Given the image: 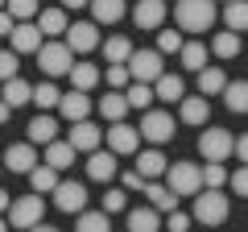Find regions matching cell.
<instances>
[{"label":"cell","mask_w":248,"mask_h":232,"mask_svg":"<svg viewBox=\"0 0 248 232\" xmlns=\"http://www.w3.org/2000/svg\"><path fill=\"white\" fill-rule=\"evenodd\" d=\"M174 21L186 33H207V29L215 25V0H178Z\"/></svg>","instance_id":"cell-1"},{"label":"cell","mask_w":248,"mask_h":232,"mask_svg":"<svg viewBox=\"0 0 248 232\" xmlns=\"http://www.w3.org/2000/svg\"><path fill=\"white\" fill-rule=\"evenodd\" d=\"M195 215H190V220H199V224H223L228 220V212H232V203H228V195H223L219 187H199L195 195Z\"/></svg>","instance_id":"cell-2"},{"label":"cell","mask_w":248,"mask_h":232,"mask_svg":"<svg viewBox=\"0 0 248 232\" xmlns=\"http://www.w3.org/2000/svg\"><path fill=\"white\" fill-rule=\"evenodd\" d=\"M166 187L174 191L178 199H190L199 187H203V166H195V162H174V166H166Z\"/></svg>","instance_id":"cell-3"},{"label":"cell","mask_w":248,"mask_h":232,"mask_svg":"<svg viewBox=\"0 0 248 232\" xmlns=\"http://www.w3.org/2000/svg\"><path fill=\"white\" fill-rule=\"evenodd\" d=\"M75 63V50L66 42H42L37 46V66H42L46 79H58V75H66Z\"/></svg>","instance_id":"cell-4"},{"label":"cell","mask_w":248,"mask_h":232,"mask_svg":"<svg viewBox=\"0 0 248 232\" xmlns=\"http://www.w3.org/2000/svg\"><path fill=\"white\" fill-rule=\"evenodd\" d=\"M137 133H141L149 145H166L170 137H174V116L161 112V108H145V112H141V129H137Z\"/></svg>","instance_id":"cell-5"},{"label":"cell","mask_w":248,"mask_h":232,"mask_svg":"<svg viewBox=\"0 0 248 232\" xmlns=\"http://www.w3.org/2000/svg\"><path fill=\"white\" fill-rule=\"evenodd\" d=\"M42 212H46V199L37 195H21L9 203V224H17V228H37L42 224Z\"/></svg>","instance_id":"cell-6"},{"label":"cell","mask_w":248,"mask_h":232,"mask_svg":"<svg viewBox=\"0 0 248 232\" xmlns=\"http://www.w3.org/2000/svg\"><path fill=\"white\" fill-rule=\"evenodd\" d=\"M104 141H108V149H112L116 158H124V153H137V149H141V133H137L133 125H124V120H112V125H108Z\"/></svg>","instance_id":"cell-7"},{"label":"cell","mask_w":248,"mask_h":232,"mask_svg":"<svg viewBox=\"0 0 248 232\" xmlns=\"http://www.w3.org/2000/svg\"><path fill=\"white\" fill-rule=\"evenodd\" d=\"M124 66H128V75L141 79V83H153L161 71H166V66H161V50H133Z\"/></svg>","instance_id":"cell-8"},{"label":"cell","mask_w":248,"mask_h":232,"mask_svg":"<svg viewBox=\"0 0 248 232\" xmlns=\"http://www.w3.org/2000/svg\"><path fill=\"white\" fill-rule=\"evenodd\" d=\"M232 141H236V137H232L228 129H207V133L199 137V153H203L207 162H228L232 158Z\"/></svg>","instance_id":"cell-9"},{"label":"cell","mask_w":248,"mask_h":232,"mask_svg":"<svg viewBox=\"0 0 248 232\" xmlns=\"http://www.w3.org/2000/svg\"><path fill=\"white\" fill-rule=\"evenodd\" d=\"M50 195H54V207L66 212V215H75V212L87 207V187H83V182H62L58 179V187H54Z\"/></svg>","instance_id":"cell-10"},{"label":"cell","mask_w":248,"mask_h":232,"mask_svg":"<svg viewBox=\"0 0 248 232\" xmlns=\"http://www.w3.org/2000/svg\"><path fill=\"white\" fill-rule=\"evenodd\" d=\"M66 141L75 145V153H91L95 145H104V129L91 125L87 116H83V120H71V133H66Z\"/></svg>","instance_id":"cell-11"},{"label":"cell","mask_w":248,"mask_h":232,"mask_svg":"<svg viewBox=\"0 0 248 232\" xmlns=\"http://www.w3.org/2000/svg\"><path fill=\"white\" fill-rule=\"evenodd\" d=\"M66 46L75 54H91L99 46V25L95 21H75V25H66Z\"/></svg>","instance_id":"cell-12"},{"label":"cell","mask_w":248,"mask_h":232,"mask_svg":"<svg viewBox=\"0 0 248 232\" xmlns=\"http://www.w3.org/2000/svg\"><path fill=\"white\" fill-rule=\"evenodd\" d=\"M207 116H211V99H207L203 91H199V96H182V99H178V120H182V125L203 129Z\"/></svg>","instance_id":"cell-13"},{"label":"cell","mask_w":248,"mask_h":232,"mask_svg":"<svg viewBox=\"0 0 248 232\" xmlns=\"http://www.w3.org/2000/svg\"><path fill=\"white\" fill-rule=\"evenodd\" d=\"M116 153L112 149H104V145H95V149L87 153V179H95V182H112L116 179Z\"/></svg>","instance_id":"cell-14"},{"label":"cell","mask_w":248,"mask_h":232,"mask_svg":"<svg viewBox=\"0 0 248 232\" xmlns=\"http://www.w3.org/2000/svg\"><path fill=\"white\" fill-rule=\"evenodd\" d=\"M0 166H9V174H29V170L37 166V149H33V141H25V145H9Z\"/></svg>","instance_id":"cell-15"},{"label":"cell","mask_w":248,"mask_h":232,"mask_svg":"<svg viewBox=\"0 0 248 232\" xmlns=\"http://www.w3.org/2000/svg\"><path fill=\"white\" fill-rule=\"evenodd\" d=\"M13 50L17 54H37V46H42V29H37V21H17L9 33Z\"/></svg>","instance_id":"cell-16"},{"label":"cell","mask_w":248,"mask_h":232,"mask_svg":"<svg viewBox=\"0 0 248 232\" xmlns=\"http://www.w3.org/2000/svg\"><path fill=\"white\" fill-rule=\"evenodd\" d=\"M133 21H137V29H161V21H166V0H137Z\"/></svg>","instance_id":"cell-17"},{"label":"cell","mask_w":248,"mask_h":232,"mask_svg":"<svg viewBox=\"0 0 248 232\" xmlns=\"http://www.w3.org/2000/svg\"><path fill=\"white\" fill-rule=\"evenodd\" d=\"M124 224H128V232H153L161 224V212L153 203L145 207H124Z\"/></svg>","instance_id":"cell-18"},{"label":"cell","mask_w":248,"mask_h":232,"mask_svg":"<svg viewBox=\"0 0 248 232\" xmlns=\"http://www.w3.org/2000/svg\"><path fill=\"white\" fill-rule=\"evenodd\" d=\"M58 112L66 116V120H83V116L91 112V99H87V91L71 87L66 96H58Z\"/></svg>","instance_id":"cell-19"},{"label":"cell","mask_w":248,"mask_h":232,"mask_svg":"<svg viewBox=\"0 0 248 232\" xmlns=\"http://www.w3.org/2000/svg\"><path fill=\"white\" fill-rule=\"evenodd\" d=\"M166 153L157 149V145H153V149H141L137 153V174H141V179H161V174H166Z\"/></svg>","instance_id":"cell-20"},{"label":"cell","mask_w":248,"mask_h":232,"mask_svg":"<svg viewBox=\"0 0 248 232\" xmlns=\"http://www.w3.org/2000/svg\"><path fill=\"white\" fill-rule=\"evenodd\" d=\"M37 29H42V37H58V33H66V9H37Z\"/></svg>","instance_id":"cell-21"},{"label":"cell","mask_w":248,"mask_h":232,"mask_svg":"<svg viewBox=\"0 0 248 232\" xmlns=\"http://www.w3.org/2000/svg\"><path fill=\"white\" fill-rule=\"evenodd\" d=\"M153 96L157 99H182L186 96V83H182V75H174V71H161L157 79H153Z\"/></svg>","instance_id":"cell-22"},{"label":"cell","mask_w":248,"mask_h":232,"mask_svg":"<svg viewBox=\"0 0 248 232\" xmlns=\"http://www.w3.org/2000/svg\"><path fill=\"white\" fill-rule=\"evenodd\" d=\"M124 99H128V108H137V112H145V108H153V83H141V79H128V87H124Z\"/></svg>","instance_id":"cell-23"},{"label":"cell","mask_w":248,"mask_h":232,"mask_svg":"<svg viewBox=\"0 0 248 232\" xmlns=\"http://www.w3.org/2000/svg\"><path fill=\"white\" fill-rule=\"evenodd\" d=\"M141 191H145V199H149L157 212H170V207L178 203V195L166 187V182H157V179H145V187H141Z\"/></svg>","instance_id":"cell-24"},{"label":"cell","mask_w":248,"mask_h":232,"mask_svg":"<svg viewBox=\"0 0 248 232\" xmlns=\"http://www.w3.org/2000/svg\"><path fill=\"white\" fill-rule=\"evenodd\" d=\"M29 187H33L37 195H50V191L58 187V170H54L50 162H37V166L29 170Z\"/></svg>","instance_id":"cell-25"},{"label":"cell","mask_w":248,"mask_h":232,"mask_svg":"<svg viewBox=\"0 0 248 232\" xmlns=\"http://www.w3.org/2000/svg\"><path fill=\"white\" fill-rule=\"evenodd\" d=\"M25 133H29V141H33V145H50L54 137H58V125H54V116L42 112V116H33V120H29Z\"/></svg>","instance_id":"cell-26"},{"label":"cell","mask_w":248,"mask_h":232,"mask_svg":"<svg viewBox=\"0 0 248 232\" xmlns=\"http://www.w3.org/2000/svg\"><path fill=\"white\" fill-rule=\"evenodd\" d=\"M91 17L95 25H116L124 17V0H91Z\"/></svg>","instance_id":"cell-27"},{"label":"cell","mask_w":248,"mask_h":232,"mask_svg":"<svg viewBox=\"0 0 248 232\" xmlns=\"http://www.w3.org/2000/svg\"><path fill=\"white\" fill-rule=\"evenodd\" d=\"M124 112H128V99H124V91H108L104 99H99V116H104L108 125H112V120H124Z\"/></svg>","instance_id":"cell-28"},{"label":"cell","mask_w":248,"mask_h":232,"mask_svg":"<svg viewBox=\"0 0 248 232\" xmlns=\"http://www.w3.org/2000/svg\"><path fill=\"white\" fill-rule=\"evenodd\" d=\"M46 162H50L54 170H66V166H75V145H71V141H58V137H54V141L46 145Z\"/></svg>","instance_id":"cell-29"},{"label":"cell","mask_w":248,"mask_h":232,"mask_svg":"<svg viewBox=\"0 0 248 232\" xmlns=\"http://www.w3.org/2000/svg\"><path fill=\"white\" fill-rule=\"evenodd\" d=\"M195 75H199V91H203L207 99H211V96H219V91H223V83H228L223 66H203V71H195Z\"/></svg>","instance_id":"cell-30"},{"label":"cell","mask_w":248,"mask_h":232,"mask_svg":"<svg viewBox=\"0 0 248 232\" xmlns=\"http://www.w3.org/2000/svg\"><path fill=\"white\" fill-rule=\"evenodd\" d=\"M29 96H33V87H29L25 79H21V75H13V79H4V104L9 108H21V104H29Z\"/></svg>","instance_id":"cell-31"},{"label":"cell","mask_w":248,"mask_h":232,"mask_svg":"<svg viewBox=\"0 0 248 232\" xmlns=\"http://www.w3.org/2000/svg\"><path fill=\"white\" fill-rule=\"evenodd\" d=\"M71 87H79V91H91L99 83V66H91V63H71Z\"/></svg>","instance_id":"cell-32"},{"label":"cell","mask_w":248,"mask_h":232,"mask_svg":"<svg viewBox=\"0 0 248 232\" xmlns=\"http://www.w3.org/2000/svg\"><path fill=\"white\" fill-rule=\"evenodd\" d=\"M223 104H228V112H248V83H223Z\"/></svg>","instance_id":"cell-33"},{"label":"cell","mask_w":248,"mask_h":232,"mask_svg":"<svg viewBox=\"0 0 248 232\" xmlns=\"http://www.w3.org/2000/svg\"><path fill=\"white\" fill-rule=\"evenodd\" d=\"M211 54H215V58H236V54H240V33H236V29L215 33L211 37Z\"/></svg>","instance_id":"cell-34"},{"label":"cell","mask_w":248,"mask_h":232,"mask_svg":"<svg viewBox=\"0 0 248 232\" xmlns=\"http://www.w3.org/2000/svg\"><path fill=\"white\" fill-rule=\"evenodd\" d=\"M178 58H182L186 71H203V66H207V46H203V42H182Z\"/></svg>","instance_id":"cell-35"},{"label":"cell","mask_w":248,"mask_h":232,"mask_svg":"<svg viewBox=\"0 0 248 232\" xmlns=\"http://www.w3.org/2000/svg\"><path fill=\"white\" fill-rule=\"evenodd\" d=\"M223 21H228V29H236V33H248V0H228Z\"/></svg>","instance_id":"cell-36"},{"label":"cell","mask_w":248,"mask_h":232,"mask_svg":"<svg viewBox=\"0 0 248 232\" xmlns=\"http://www.w3.org/2000/svg\"><path fill=\"white\" fill-rule=\"evenodd\" d=\"M75 224H79L83 232H104V228H112V215L108 212H87V207H83V212H75Z\"/></svg>","instance_id":"cell-37"},{"label":"cell","mask_w":248,"mask_h":232,"mask_svg":"<svg viewBox=\"0 0 248 232\" xmlns=\"http://www.w3.org/2000/svg\"><path fill=\"white\" fill-rule=\"evenodd\" d=\"M58 96H62V91L54 87V79H42V83L33 87V96H29V104H37V108L46 112V108H58Z\"/></svg>","instance_id":"cell-38"},{"label":"cell","mask_w":248,"mask_h":232,"mask_svg":"<svg viewBox=\"0 0 248 232\" xmlns=\"http://www.w3.org/2000/svg\"><path fill=\"white\" fill-rule=\"evenodd\" d=\"M128 54H133V42H128L124 33H116V37L104 42V58L108 63H128Z\"/></svg>","instance_id":"cell-39"},{"label":"cell","mask_w":248,"mask_h":232,"mask_svg":"<svg viewBox=\"0 0 248 232\" xmlns=\"http://www.w3.org/2000/svg\"><path fill=\"white\" fill-rule=\"evenodd\" d=\"M4 9L13 13V21H33L42 4H37V0H4Z\"/></svg>","instance_id":"cell-40"},{"label":"cell","mask_w":248,"mask_h":232,"mask_svg":"<svg viewBox=\"0 0 248 232\" xmlns=\"http://www.w3.org/2000/svg\"><path fill=\"white\" fill-rule=\"evenodd\" d=\"M104 79H108V87L124 91V87H128V79H133V75H128V66H124V63H108V75H104Z\"/></svg>","instance_id":"cell-41"},{"label":"cell","mask_w":248,"mask_h":232,"mask_svg":"<svg viewBox=\"0 0 248 232\" xmlns=\"http://www.w3.org/2000/svg\"><path fill=\"white\" fill-rule=\"evenodd\" d=\"M17 71H21V54L17 50H0V83L13 79Z\"/></svg>","instance_id":"cell-42"},{"label":"cell","mask_w":248,"mask_h":232,"mask_svg":"<svg viewBox=\"0 0 248 232\" xmlns=\"http://www.w3.org/2000/svg\"><path fill=\"white\" fill-rule=\"evenodd\" d=\"M223 182H228L223 162H207V166H203V187H223Z\"/></svg>","instance_id":"cell-43"},{"label":"cell","mask_w":248,"mask_h":232,"mask_svg":"<svg viewBox=\"0 0 248 232\" xmlns=\"http://www.w3.org/2000/svg\"><path fill=\"white\" fill-rule=\"evenodd\" d=\"M157 50H161V54H178V50H182V33L161 29V33H157Z\"/></svg>","instance_id":"cell-44"},{"label":"cell","mask_w":248,"mask_h":232,"mask_svg":"<svg viewBox=\"0 0 248 232\" xmlns=\"http://www.w3.org/2000/svg\"><path fill=\"white\" fill-rule=\"evenodd\" d=\"M228 182H232V191H236V195L248 199V162H240V170H232Z\"/></svg>","instance_id":"cell-45"},{"label":"cell","mask_w":248,"mask_h":232,"mask_svg":"<svg viewBox=\"0 0 248 232\" xmlns=\"http://www.w3.org/2000/svg\"><path fill=\"white\" fill-rule=\"evenodd\" d=\"M124 207H128V195H124V191H108V195H104V212L108 215L124 212Z\"/></svg>","instance_id":"cell-46"},{"label":"cell","mask_w":248,"mask_h":232,"mask_svg":"<svg viewBox=\"0 0 248 232\" xmlns=\"http://www.w3.org/2000/svg\"><path fill=\"white\" fill-rule=\"evenodd\" d=\"M166 224H170V232H182V228H190V215H182V212H174V207H170Z\"/></svg>","instance_id":"cell-47"},{"label":"cell","mask_w":248,"mask_h":232,"mask_svg":"<svg viewBox=\"0 0 248 232\" xmlns=\"http://www.w3.org/2000/svg\"><path fill=\"white\" fill-rule=\"evenodd\" d=\"M145 187V179L137 174V170H124V191H141Z\"/></svg>","instance_id":"cell-48"},{"label":"cell","mask_w":248,"mask_h":232,"mask_svg":"<svg viewBox=\"0 0 248 232\" xmlns=\"http://www.w3.org/2000/svg\"><path fill=\"white\" fill-rule=\"evenodd\" d=\"M13 25H17V21H13V13H9V9H0V37H9Z\"/></svg>","instance_id":"cell-49"},{"label":"cell","mask_w":248,"mask_h":232,"mask_svg":"<svg viewBox=\"0 0 248 232\" xmlns=\"http://www.w3.org/2000/svg\"><path fill=\"white\" fill-rule=\"evenodd\" d=\"M232 153H236L240 162H248V133L240 137V141H232Z\"/></svg>","instance_id":"cell-50"},{"label":"cell","mask_w":248,"mask_h":232,"mask_svg":"<svg viewBox=\"0 0 248 232\" xmlns=\"http://www.w3.org/2000/svg\"><path fill=\"white\" fill-rule=\"evenodd\" d=\"M91 0H62V9H87Z\"/></svg>","instance_id":"cell-51"},{"label":"cell","mask_w":248,"mask_h":232,"mask_svg":"<svg viewBox=\"0 0 248 232\" xmlns=\"http://www.w3.org/2000/svg\"><path fill=\"white\" fill-rule=\"evenodd\" d=\"M9 116H13V108L4 104V99H0V125H4V120H9Z\"/></svg>","instance_id":"cell-52"},{"label":"cell","mask_w":248,"mask_h":232,"mask_svg":"<svg viewBox=\"0 0 248 232\" xmlns=\"http://www.w3.org/2000/svg\"><path fill=\"white\" fill-rule=\"evenodd\" d=\"M9 203H13V199L4 195V191H0V212H9Z\"/></svg>","instance_id":"cell-53"},{"label":"cell","mask_w":248,"mask_h":232,"mask_svg":"<svg viewBox=\"0 0 248 232\" xmlns=\"http://www.w3.org/2000/svg\"><path fill=\"white\" fill-rule=\"evenodd\" d=\"M0 228H4V215H0Z\"/></svg>","instance_id":"cell-54"},{"label":"cell","mask_w":248,"mask_h":232,"mask_svg":"<svg viewBox=\"0 0 248 232\" xmlns=\"http://www.w3.org/2000/svg\"><path fill=\"white\" fill-rule=\"evenodd\" d=\"M0 9H4V0H0Z\"/></svg>","instance_id":"cell-55"},{"label":"cell","mask_w":248,"mask_h":232,"mask_svg":"<svg viewBox=\"0 0 248 232\" xmlns=\"http://www.w3.org/2000/svg\"><path fill=\"white\" fill-rule=\"evenodd\" d=\"M0 170H4V166H0Z\"/></svg>","instance_id":"cell-56"}]
</instances>
